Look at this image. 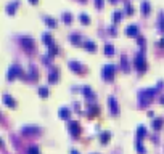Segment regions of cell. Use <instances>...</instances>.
I'll use <instances>...</instances> for the list:
<instances>
[{"mask_svg": "<svg viewBox=\"0 0 164 154\" xmlns=\"http://www.w3.org/2000/svg\"><path fill=\"white\" fill-rule=\"evenodd\" d=\"M109 2H118V0H109Z\"/></svg>", "mask_w": 164, "mask_h": 154, "instance_id": "b9f144b4", "label": "cell"}, {"mask_svg": "<svg viewBox=\"0 0 164 154\" xmlns=\"http://www.w3.org/2000/svg\"><path fill=\"white\" fill-rule=\"evenodd\" d=\"M79 19L82 23H84V24H90V18H88L87 15H85V13H81V16H79Z\"/></svg>", "mask_w": 164, "mask_h": 154, "instance_id": "1f68e13d", "label": "cell"}, {"mask_svg": "<svg viewBox=\"0 0 164 154\" xmlns=\"http://www.w3.org/2000/svg\"><path fill=\"white\" fill-rule=\"evenodd\" d=\"M161 103H163V104H164V95H163V97H161Z\"/></svg>", "mask_w": 164, "mask_h": 154, "instance_id": "60d3db41", "label": "cell"}, {"mask_svg": "<svg viewBox=\"0 0 164 154\" xmlns=\"http://www.w3.org/2000/svg\"><path fill=\"white\" fill-rule=\"evenodd\" d=\"M58 76H60V71H58V67H52L48 72V82H52V84H55V82L58 80Z\"/></svg>", "mask_w": 164, "mask_h": 154, "instance_id": "52a82bcc", "label": "cell"}, {"mask_svg": "<svg viewBox=\"0 0 164 154\" xmlns=\"http://www.w3.org/2000/svg\"><path fill=\"white\" fill-rule=\"evenodd\" d=\"M122 18V11H114V15H113V21L114 23H119Z\"/></svg>", "mask_w": 164, "mask_h": 154, "instance_id": "d6a6232c", "label": "cell"}, {"mask_svg": "<svg viewBox=\"0 0 164 154\" xmlns=\"http://www.w3.org/2000/svg\"><path fill=\"white\" fill-rule=\"evenodd\" d=\"M69 69L74 71V72H84V67L79 61H69Z\"/></svg>", "mask_w": 164, "mask_h": 154, "instance_id": "ba28073f", "label": "cell"}, {"mask_svg": "<svg viewBox=\"0 0 164 154\" xmlns=\"http://www.w3.org/2000/svg\"><path fill=\"white\" fill-rule=\"evenodd\" d=\"M109 138H111V133H109L108 130H105V132H101V135H100V140H101V143H108V141H109Z\"/></svg>", "mask_w": 164, "mask_h": 154, "instance_id": "7402d4cb", "label": "cell"}, {"mask_svg": "<svg viewBox=\"0 0 164 154\" xmlns=\"http://www.w3.org/2000/svg\"><path fill=\"white\" fill-rule=\"evenodd\" d=\"M68 128H69V133L73 136H77L81 133V124L77 121H69L68 122Z\"/></svg>", "mask_w": 164, "mask_h": 154, "instance_id": "277c9868", "label": "cell"}, {"mask_svg": "<svg viewBox=\"0 0 164 154\" xmlns=\"http://www.w3.org/2000/svg\"><path fill=\"white\" fill-rule=\"evenodd\" d=\"M29 2H31V3H37L39 0H29Z\"/></svg>", "mask_w": 164, "mask_h": 154, "instance_id": "f35d334b", "label": "cell"}, {"mask_svg": "<svg viewBox=\"0 0 164 154\" xmlns=\"http://www.w3.org/2000/svg\"><path fill=\"white\" fill-rule=\"evenodd\" d=\"M82 45H84L87 50H92V51H95V50H97V43H95V42H92V40H85V42L82 43Z\"/></svg>", "mask_w": 164, "mask_h": 154, "instance_id": "2e32d148", "label": "cell"}, {"mask_svg": "<svg viewBox=\"0 0 164 154\" xmlns=\"http://www.w3.org/2000/svg\"><path fill=\"white\" fill-rule=\"evenodd\" d=\"M159 47H164V37H161V40H159Z\"/></svg>", "mask_w": 164, "mask_h": 154, "instance_id": "74e56055", "label": "cell"}, {"mask_svg": "<svg viewBox=\"0 0 164 154\" xmlns=\"http://www.w3.org/2000/svg\"><path fill=\"white\" fill-rule=\"evenodd\" d=\"M58 53V47L55 45V43H52V45H48V55L50 56H53V55Z\"/></svg>", "mask_w": 164, "mask_h": 154, "instance_id": "f1b7e54d", "label": "cell"}, {"mask_svg": "<svg viewBox=\"0 0 164 154\" xmlns=\"http://www.w3.org/2000/svg\"><path fill=\"white\" fill-rule=\"evenodd\" d=\"M3 103H5L6 106H15V104H16V101L13 100V98L10 97V95H6V93L3 95Z\"/></svg>", "mask_w": 164, "mask_h": 154, "instance_id": "e0dca14e", "label": "cell"}, {"mask_svg": "<svg viewBox=\"0 0 164 154\" xmlns=\"http://www.w3.org/2000/svg\"><path fill=\"white\" fill-rule=\"evenodd\" d=\"M150 8H151V6H150V2H146V0H143V2H142V5H140V10H142V13H143V15H148V13H150Z\"/></svg>", "mask_w": 164, "mask_h": 154, "instance_id": "9a60e30c", "label": "cell"}, {"mask_svg": "<svg viewBox=\"0 0 164 154\" xmlns=\"http://www.w3.org/2000/svg\"><path fill=\"white\" fill-rule=\"evenodd\" d=\"M158 26H159V29L164 31V13H161L159 15V18H158Z\"/></svg>", "mask_w": 164, "mask_h": 154, "instance_id": "e575fe53", "label": "cell"}, {"mask_svg": "<svg viewBox=\"0 0 164 154\" xmlns=\"http://www.w3.org/2000/svg\"><path fill=\"white\" fill-rule=\"evenodd\" d=\"M18 5H19L18 0H15L13 3H8V5H6V13H8V15H13V13L16 11V8H18Z\"/></svg>", "mask_w": 164, "mask_h": 154, "instance_id": "30bf717a", "label": "cell"}, {"mask_svg": "<svg viewBox=\"0 0 164 154\" xmlns=\"http://www.w3.org/2000/svg\"><path fill=\"white\" fill-rule=\"evenodd\" d=\"M61 19H63L64 23H68V24H69V23L73 21V16H71V13H63V16H61Z\"/></svg>", "mask_w": 164, "mask_h": 154, "instance_id": "4dcf8cb0", "label": "cell"}, {"mask_svg": "<svg viewBox=\"0 0 164 154\" xmlns=\"http://www.w3.org/2000/svg\"><path fill=\"white\" fill-rule=\"evenodd\" d=\"M125 34H127V35H137V34H138V27H137V24H129L127 27H125Z\"/></svg>", "mask_w": 164, "mask_h": 154, "instance_id": "9c48e42d", "label": "cell"}, {"mask_svg": "<svg viewBox=\"0 0 164 154\" xmlns=\"http://www.w3.org/2000/svg\"><path fill=\"white\" fill-rule=\"evenodd\" d=\"M108 103H109V111H111V114H119V104H118V101H116V98L109 97Z\"/></svg>", "mask_w": 164, "mask_h": 154, "instance_id": "8992f818", "label": "cell"}, {"mask_svg": "<svg viewBox=\"0 0 164 154\" xmlns=\"http://www.w3.org/2000/svg\"><path fill=\"white\" fill-rule=\"evenodd\" d=\"M37 93H39L40 97H43V98H45V97H48V88H47V87H43V85H42V87H39V88H37Z\"/></svg>", "mask_w": 164, "mask_h": 154, "instance_id": "d4e9b609", "label": "cell"}, {"mask_svg": "<svg viewBox=\"0 0 164 154\" xmlns=\"http://www.w3.org/2000/svg\"><path fill=\"white\" fill-rule=\"evenodd\" d=\"M82 93L85 95V98H95V93L92 92L90 87H84V88H82Z\"/></svg>", "mask_w": 164, "mask_h": 154, "instance_id": "44dd1931", "label": "cell"}, {"mask_svg": "<svg viewBox=\"0 0 164 154\" xmlns=\"http://www.w3.org/2000/svg\"><path fill=\"white\" fill-rule=\"evenodd\" d=\"M146 135V127L145 125H138V127H137V136H145Z\"/></svg>", "mask_w": 164, "mask_h": 154, "instance_id": "cb8c5ba5", "label": "cell"}, {"mask_svg": "<svg viewBox=\"0 0 164 154\" xmlns=\"http://www.w3.org/2000/svg\"><path fill=\"white\" fill-rule=\"evenodd\" d=\"M39 132V128L34 127V125H27V127L23 128V133H37Z\"/></svg>", "mask_w": 164, "mask_h": 154, "instance_id": "603a6c76", "label": "cell"}, {"mask_svg": "<svg viewBox=\"0 0 164 154\" xmlns=\"http://www.w3.org/2000/svg\"><path fill=\"white\" fill-rule=\"evenodd\" d=\"M69 39H71V42H73L74 45H76V43H77V45H81V43H84V42H81V37L77 35V34H73V35H71Z\"/></svg>", "mask_w": 164, "mask_h": 154, "instance_id": "83f0119b", "label": "cell"}, {"mask_svg": "<svg viewBox=\"0 0 164 154\" xmlns=\"http://www.w3.org/2000/svg\"><path fill=\"white\" fill-rule=\"evenodd\" d=\"M21 43L26 47L27 50H32L34 48V42H32V39H31V37H23V39H21Z\"/></svg>", "mask_w": 164, "mask_h": 154, "instance_id": "8fae6325", "label": "cell"}, {"mask_svg": "<svg viewBox=\"0 0 164 154\" xmlns=\"http://www.w3.org/2000/svg\"><path fill=\"white\" fill-rule=\"evenodd\" d=\"M98 111H100V109H98L97 104H90V106H88V111H87L88 117H95V116L98 114Z\"/></svg>", "mask_w": 164, "mask_h": 154, "instance_id": "7c38bea8", "label": "cell"}, {"mask_svg": "<svg viewBox=\"0 0 164 154\" xmlns=\"http://www.w3.org/2000/svg\"><path fill=\"white\" fill-rule=\"evenodd\" d=\"M134 64L138 71H145L146 69V58H145V53L143 51H138L135 55V60H134Z\"/></svg>", "mask_w": 164, "mask_h": 154, "instance_id": "7a4b0ae2", "label": "cell"}, {"mask_svg": "<svg viewBox=\"0 0 164 154\" xmlns=\"http://www.w3.org/2000/svg\"><path fill=\"white\" fill-rule=\"evenodd\" d=\"M105 53H106L108 56H111V55H114V47H113L111 43H106V45H105Z\"/></svg>", "mask_w": 164, "mask_h": 154, "instance_id": "484cf974", "label": "cell"}, {"mask_svg": "<svg viewBox=\"0 0 164 154\" xmlns=\"http://www.w3.org/2000/svg\"><path fill=\"white\" fill-rule=\"evenodd\" d=\"M135 148H137V151H138L140 154H146V149H145V146H143L140 141H135Z\"/></svg>", "mask_w": 164, "mask_h": 154, "instance_id": "4316f807", "label": "cell"}, {"mask_svg": "<svg viewBox=\"0 0 164 154\" xmlns=\"http://www.w3.org/2000/svg\"><path fill=\"white\" fill-rule=\"evenodd\" d=\"M121 63H122V71H124V72H129V61H127V56H125V55L121 56Z\"/></svg>", "mask_w": 164, "mask_h": 154, "instance_id": "ac0fdd59", "label": "cell"}, {"mask_svg": "<svg viewBox=\"0 0 164 154\" xmlns=\"http://www.w3.org/2000/svg\"><path fill=\"white\" fill-rule=\"evenodd\" d=\"M71 154H79V153H77V151H74V149H73V151H71Z\"/></svg>", "mask_w": 164, "mask_h": 154, "instance_id": "ab89813d", "label": "cell"}, {"mask_svg": "<svg viewBox=\"0 0 164 154\" xmlns=\"http://www.w3.org/2000/svg\"><path fill=\"white\" fill-rule=\"evenodd\" d=\"M18 76H23V69L19 66H16V64H13L8 71V80H13V79H16Z\"/></svg>", "mask_w": 164, "mask_h": 154, "instance_id": "5b68a950", "label": "cell"}, {"mask_svg": "<svg viewBox=\"0 0 164 154\" xmlns=\"http://www.w3.org/2000/svg\"><path fill=\"white\" fill-rule=\"evenodd\" d=\"M124 11L127 13V15H134V6H132L130 3H125V6H124Z\"/></svg>", "mask_w": 164, "mask_h": 154, "instance_id": "836d02e7", "label": "cell"}, {"mask_svg": "<svg viewBox=\"0 0 164 154\" xmlns=\"http://www.w3.org/2000/svg\"><path fill=\"white\" fill-rule=\"evenodd\" d=\"M27 154H40L39 146H29L27 148Z\"/></svg>", "mask_w": 164, "mask_h": 154, "instance_id": "f546056e", "label": "cell"}, {"mask_svg": "<svg viewBox=\"0 0 164 154\" xmlns=\"http://www.w3.org/2000/svg\"><path fill=\"white\" fill-rule=\"evenodd\" d=\"M163 124H164L163 117H155V119H153V122H151V125H153V128H155V130H159L163 127Z\"/></svg>", "mask_w": 164, "mask_h": 154, "instance_id": "4fadbf2b", "label": "cell"}, {"mask_svg": "<svg viewBox=\"0 0 164 154\" xmlns=\"http://www.w3.org/2000/svg\"><path fill=\"white\" fill-rule=\"evenodd\" d=\"M42 39H43V42H45L47 45H52V43H55V42H53V37L50 35L48 32H43V34H42Z\"/></svg>", "mask_w": 164, "mask_h": 154, "instance_id": "d6986e66", "label": "cell"}, {"mask_svg": "<svg viewBox=\"0 0 164 154\" xmlns=\"http://www.w3.org/2000/svg\"><path fill=\"white\" fill-rule=\"evenodd\" d=\"M58 114H60V117L61 119H69V114H71V111H69V108H60V111H58Z\"/></svg>", "mask_w": 164, "mask_h": 154, "instance_id": "5bb4252c", "label": "cell"}, {"mask_svg": "<svg viewBox=\"0 0 164 154\" xmlns=\"http://www.w3.org/2000/svg\"><path fill=\"white\" fill-rule=\"evenodd\" d=\"M43 19H45V24L48 26V27H52V29H53V27H56V19H55V18H50V16H45V18H43Z\"/></svg>", "mask_w": 164, "mask_h": 154, "instance_id": "ffe728a7", "label": "cell"}, {"mask_svg": "<svg viewBox=\"0 0 164 154\" xmlns=\"http://www.w3.org/2000/svg\"><path fill=\"white\" fill-rule=\"evenodd\" d=\"M137 42H138V45H145V39H143V37H138V39H137Z\"/></svg>", "mask_w": 164, "mask_h": 154, "instance_id": "8d00e7d4", "label": "cell"}, {"mask_svg": "<svg viewBox=\"0 0 164 154\" xmlns=\"http://www.w3.org/2000/svg\"><path fill=\"white\" fill-rule=\"evenodd\" d=\"M95 6H97L98 10L103 8V0H95Z\"/></svg>", "mask_w": 164, "mask_h": 154, "instance_id": "d590c367", "label": "cell"}, {"mask_svg": "<svg viewBox=\"0 0 164 154\" xmlns=\"http://www.w3.org/2000/svg\"><path fill=\"white\" fill-rule=\"evenodd\" d=\"M114 71H116V64L108 63V64H105L103 69H101V76L106 79V80H111L113 76H114Z\"/></svg>", "mask_w": 164, "mask_h": 154, "instance_id": "3957f363", "label": "cell"}, {"mask_svg": "<svg viewBox=\"0 0 164 154\" xmlns=\"http://www.w3.org/2000/svg\"><path fill=\"white\" fill-rule=\"evenodd\" d=\"M161 85H163V82L159 80L156 87H153V88H146V90H140V92H138L140 104H142V106H146V104H148L150 100H151V98L156 95V92H158V87H161Z\"/></svg>", "mask_w": 164, "mask_h": 154, "instance_id": "6da1fadb", "label": "cell"}]
</instances>
